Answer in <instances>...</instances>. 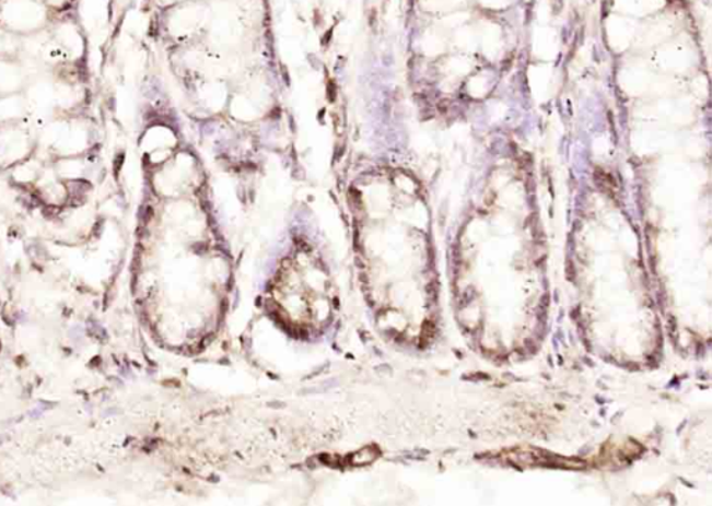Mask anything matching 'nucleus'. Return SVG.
Returning a JSON list of instances; mask_svg holds the SVG:
<instances>
[{"instance_id": "f03ea898", "label": "nucleus", "mask_w": 712, "mask_h": 506, "mask_svg": "<svg viewBox=\"0 0 712 506\" xmlns=\"http://www.w3.org/2000/svg\"><path fill=\"white\" fill-rule=\"evenodd\" d=\"M46 8L49 9H63L68 7L70 0H40Z\"/></svg>"}, {"instance_id": "f257e3e1", "label": "nucleus", "mask_w": 712, "mask_h": 506, "mask_svg": "<svg viewBox=\"0 0 712 506\" xmlns=\"http://www.w3.org/2000/svg\"><path fill=\"white\" fill-rule=\"evenodd\" d=\"M48 12L40 0H0V27L35 33L48 22Z\"/></svg>"}]
</instances>
